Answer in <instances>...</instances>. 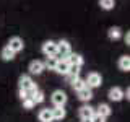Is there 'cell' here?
<instances>
[{
  "label": "cell",
  "instance_id": "1",
  "mask_svg": "<svg viewBox=\"0 0 130 122\" xmlns=\"http://www.w3.org/2000/svg\"><path fill=\"white\" fill-rule=\"evenodd\" d=\"M18 86H20V89L26 91L28 98H31V96L39 89V88H38V85H36L34 81L31 80V77H29V75H21V77H20V80H18Z\"/></svg>",
  "mask_w": 130,
  "mask_h": 122
},
{
  "label": "cell",
  "instance_id": "2",
  "mask_svg": "<svg viewBox=\"0 0 130 122\" xmlns=\"http://www.w3.org/2000/svg\"><path fill=\"white\" fill-rule=\"evenodd\" d=\"M67 101H68V96L62 89H55L51 95V103H52L54 108H63V106L67 104Z\"/></svg>",
  "mask_w": 130,
  "mask_h": 122
},
{
  "label": "cell",
  "instance_id": "3",
  "mask_svg": "<svg viewBox=\"0 0 130 122\" xmlns=\"http://www.w3.org/2000/svg\"><path fill=\"white\" fill-rule=\"evenodd\" d=\"M85 83H86V86L91 88V89L99 88L101 85H103V77H101V73H98V72H91V73H88Z\"/></svg>",
  "mask_w": 130,
  "mask_h": 122
},
{
  "label": "cell",
  "instance_id": "4",
  "mask_svg": "<svg viewBox=\"0 0 130 122\" xmlns=\"http://www.w3.org/2000/svg\"><path fill=\"white\" fill-rule=\"evenodd\" d=\"M70 52H72V44L68 42L67 39L57 41V59H59V57L65 59V57L70 54Z\"/></svg>",
  "mask_w": 130,
  "mask_h": 122
},
{
  "label": "cell",
  "instance_id": "5",
  "mask_svg": "<svg viewBox=\"0 0 130 122\" xmlns=\"http://www.w3.org/2000/svg\"><path fill=\"white\" fill-rule=\"evenodd\" d=\"M41 51H42V54L46 57H57V42L49 39V41H46V42L42 44Z\"/></svg>",
  "mask_w": 130,
  "mask_h": 122
},
{
  "label": "cell",
  "instance_id": "6",
  "mask_svg": "<svg viewBox=\"0 0 130 122\" xmlns=\"http://www.w3.org/2000/svg\"><path fill=\"white\" fill-rule=\"evenodd\" d=\"M7 46L10 47L15 54H18V52H21L24 49V42H23V39L20 38V36H13V38H10V41H8Z\"/></svg>",
  "mask_w": 130,
  "mask_h": 122
},
{
  "label": "cell",
  "instance_id": "7",
  "mask_svg": "<svg viewBox=\"0 0 130 122\" xmlns=\"http://www.w3.org/2000/svg\"><path fill=\"white\" fill-rule=\"evenodd\" d=\"M94 112H96V109L93 108V106H89V104H85V106H81L78 109V116H80L81 120H89Z\"/></svg>",
  "mask_w": 130,
  "mask_h": 122
},
{
  "label": "cell",
  "instance_id": "8",
  "mask_svg": "<svg viewBox=\"0 0 130 122\" xmlns=\"http://www.w3.org/2000/svg\"><path fill=\"white\" fill-rule=\"evenodd\" d=\"M107 98H109V101L119 103V101L124 99V89L119 88V86H112V88L107 91Z\"/></svg>",
  "mask_w": 130,
  "mask_h": 122
},
{
  "label": "cell",
  "instance_id": "9",
  "mask_svg": "<svg viewBox=\"0 0 130 122\" xmlns=\"http://www.w3.org/2000/svg\"><path fill=\"white\" fill-rule=\"evenodd\" d=\"M28 70H29V75H41V73L46 70L44 68V62L42 60H31Z\"/></svg>",
  "mask_w": 130,
  "mask_h": 122
},
{
  "label": "cell",
  "instance_id": "10",
  "mask_svg": "<svg viewBox=\"0 0 130 122\" xmlns=\"http://www.w3.org/2000/svg\"><path fill=\"white\" fill-rule=\"evenodd\" d=\"M54 70L59 73V75H65L70 72V64L67 62V59H57V64H55V68Z\"/></svg>",
  "mask_w": 130,
  "mask_h": 122
},
{
  "label": "cell",
  "instance_id": "11",
  "mask_svg": "<svg viewBox=\"0 0 130 122\" xmlns=\"http://www.w3.org/2000/svg\"><path fill=\"white\" fill-rule=\"evenodd\" d=\"M65 59H67V62L70 64V65H73V67H81L83 62H85L83 57H81L80 54H75V52H70V54L65 57Z\"/></svg>",
  "mask_w": 130,
  "mask_h": 122
},
{
  "label": "cell",
  "instance_id": "12",
  "mask_svg": "<svg viewBox=\"0 0 130 122\" xmlns=\"http://www.w3.org/2000/svg\"><path fill=\"white\" fill-rule=\"evenodd\" d=\"M78 99L83 101V103L91 101V99H93V89L88 88V86H85L83 89H80V91H78Z\"/></svg>",
  "mask_w": 130,
  "mask_h": 122
},
{
  "label": "cell",
  "instance_id": "13",
  "mask_svg": "<svg viewBox=\"0 0 130 122\" xmlns=\"http://www.w3.org/2000/svg\"><path fill=\"white\" fill-rule=\"evenodd\" d=\"M38 119L39 122H54L52 120V112L49 108H42L41 111L38 112Z\"/></svg>",
  "mask_w": 130,
  "mask_h": 122
},
{
  "label": "cell",
  "instance_id": "14",
  "mask_svg": "<svg viewBox=\"0 0 130 122\" xmlns=\"http://www.w3.org/2000/svg\"><path fill=\"white\" fill-rule=\"evenodd\" d=\"M117 67L122 72H128L130 70V57L128 55H120L117 60Z\"/></svg>",
  "mask_w": 130,
  "mask_h": 122
},
{
  "label": "cell",
  "instance_id": "15",
  "mask_svg": "<svg viewBox=\"0 0 130 122\" xmlns=\"http://www.w3.org/2000/svg\"><path fill=\"white\" fill-rule=\"evenodd\" d=\"M51 112H52V120H62L65 119V116H67V111H65L63 108H52L51 109Z\"/></svg>",
  "mask_w": 130,
  "mask_h": 122
},
{
  "label": "cell",
  "instance_id": "16",
  "mask_svg": "<svg viewBox=\"0 0 130 122\" xmlns=\"http://www.w3.org/2000/svg\"><path fill=\"white\" fill-rule=\"evenodd\" d=\"M107 38L111 39V41H117V39H120L122 38V29L119 26H112V28H109V31H107Z\"/></svg>",
  "mask_w": 130,
  "mask_h": 122
},
{
  "label": "cell",
  "instance_id": "17",
  "mask_svg": "<svg viewBox=\"0 0 130 122\" xmlns=\"http://www.w3.org/2000/svg\"><path fill=\"white\" fill-rule=\"evenodd\" d=\"M96 109H98L96 112H98V114H101V116H104L106 119H107V117L112 114V109H111V106H109L107 103H101V104L98 106Z\"/></svg>",
  "mask_w": 130,
  "mask_h": 122
},
{
  "label": "cell",
  "instance_id": "18",
  "mask_svg": "<svg viewBox=\"0 0 130 122\" xmlns=\"http://www.w3.org/2000/svg\"><path fill=\"white\" fill-rule=\"evenodd\" d=\"M15 55H16V54H15V52L11 51L8 46H5V47L2 49V52H0V57H2V60H5V62H10V60H13Z\"/></svg>",
  "mask_w": 130,
  "mask_h": 122
},
{
  "label": "cell",
  "instance_id": "19",
  "mask_svg": "<svg viewBox=\"0 0 130 122\" xmlns=\"http://www.w3.org/2000/svg\"><path fill=\"white\" fill-rule=\"evenodd\" d=\"M70 85H72V89H73V91H76V93H78L80 89H83L85 86H86L85 80H81L80 77H78V78H75V80H72V81H70Z\"/></svg>",
  "mask_w": 130,
  "mask_h": 122
},
{
  "label": "cell",
  "instance_id": "20",
  "mask_svg": "<svg viewBox=\"0 0 130 122\" xmlns=\"http://www.w3.org/2000/svg\"><path fill=\"white\" fill-rule=\"evenodd\" d=\"M114 5H116V0H99V7L103 8V10H106V11L112 10Z\"/></svg>",
  "mask_w": 130,
  "mask_h": 122
},
{
  "label": "cell",
  "instance_id": "21",
  "mask_svg": "<svg viewBox=\"0 0 130 122\" xmlns=\"http://www.w3.org/2000/svg\"><path fill=\"white\" fill-rule=\"evenodd\" d=\"M57 64V57H46L44 60V68H49V70H54Z\"/></svg>",
  "mask_w": 130,
  "mask_h": 122
},
{
  "label": "cell",
  "instance_id": "22",
  "mask_svg": "<svg viewBox=\"0 0 130 122\" xmlns=\"http://www.w3.org/2000/svg\"><path fill=\"white\" fill-rule=\"evenodd\" d=\"M31 99L34 101V104H39V103H44V99H46V98H44V93L41 91V89H38V91L31 96Z\"/></svg>",
  "mask_w": 130,
  "mask_h": 122
},
{
  "label": "cell",
  "instance_id": "23",
  "mask_svg": "<svg viewBox=\"0 0 130 122\" xmlns=\"http://www.w3.org/2000/svg\"><path fill=\"white\" fill-rule=\"evenodd\" d=\"M21 103H23V108L24 109H32V108H34V101H32L31 99V98H24V99H21Z\"/></svg>",
  "mask_w": 130,
  "mask_h": 122
},
{
  "label": "cell",
  "instance_id": "24",
  "mask_svg": "<svg viewBox=\"0 0 130 122\" xmlns=\"http://www.w3.org/2000/svg\"><path fill=\"white\" fill-rule=\"evenodd\" d=\"M89 120H91V122H106V117L101 116V114H98V112H94V114H93V117H91Z\"/></svg>",
  "mask_w": 130,
  "mask_h": 122
},
{
  "label": "cell",
  "instance_id": "25",
  "mask_svg": "<svg viewBox=\"0 0 130 122\" xmlns=\"http://www.w3.org/2000/svg\"><path fill=\"white\" fill-rule=\"evenodd\" d=\"M125 44H130V34H128V33L125 34Z\"/></svg>",
  "mask_w": 130,
  "mask_h": 122
}]
</instances>
